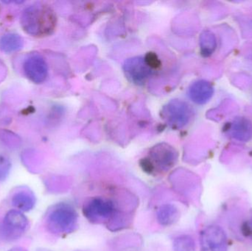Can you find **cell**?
Wrapping results in <instances>:
<instances>
[{"label": "cell", "mask_w": 252, "mask_h": 251, "mask_svg": "<svg viewBox=\"0 0 252 251\" xmlns=\"http://www.w3.org/2000/svg\"><path fill=\"white\" fill-rule=\"evenodd\" d=\"M176 150L169 144L162 143L151 149L149 155L140 162L144 171L149 174L165 172L171 169L177 162Z\"/></svg>", "instance_id": "7a4b0ae2"}, {"label": "cell", "mask_w": 252, "mask_h": 251, "mask_svg": "<svg viewBox=\"0 0 252 251\" xmlns=\"http://www.w3.org/2000/svg\"><path fill=\"white\" fill-rule=\"evenodd\" d=\"M200 47L201 54L204 57L211 56L217 47L216 35L210 30H206L200 36Z\"/></svg>", "instance_id": "9a60e30c"}, {"label": "cell", "mask_w": 252, "mask_h": 251, "mask_svg": "<svg viewBox=\"0 0 252 251\" xmlns=\"http://www.w3.org/2000/svg\"><path fill=\"white\" fill-rule=\"evenodd\" d=\"M11 168L10 160L4 156H0V181L7 178Z\"/></svg>", "instance_id": "e0dca14e"}, {"label": "cell", "mask_w": 252, "mask_h": 251, "mask_svg": "<svg viewBox=\"0 0 252 251\" xmlns=\"http://www.w3.org/2000/svg\"><path fill=\"white\" fill-rule=\"evenodd\" d=\"M202 251H227L228 242L226 233L219 225H210L201 233Z\"/></svg>", "instance_id": "52a82bcc"}, {"label": "cell", "mask_w": 252, "mask_h": 251, "mask_svg": "<svg viewBox=\"0 0 252 251\" xmlns=\"http://www.w3.org/2000/svg\"><path fill=\"white\" fill-rule=\"evenodd\" d=\"M57 18L53 9L43 3H35L24 10L21 25L25 32L35 37H44L56 29Z\"/></svg>", "instance_id": "6da1fadb"}, {"label": "cell", "mask_w": 252, "mask_h": 251, "mask_svg": "<svg viewBox=\"0 0 252 251\" xmlns=\"http://www.w3.org/2000/svg\"><path fill=\"white\" fill-rule=\"evenodd\" d=\"M23 47V39L16 33H7L0 38V50L5 53L19 51Z\"/></svg>", "instance_id": "5bb4252c"}, {"label": "cell", "mask_w": 252, "mask_h": 251, "mask_svg": "<svg viewBox=\"0 0 252 251\" xmlns=\"http://www.w3.org/2000/svg\"><path fill=\"white\" fill-rule=\"evenodd\" d=\"M179 217V210L172 204L163 205L157 212L158 222L164 226L173 225L178 221Z\"/></svg>", "instance_id": "4fadbf2b"}, {"label": "cell", "mask_w": 252, "mask_h": 251, "mask_svg": "<svg viewBox=\"0 0 252 251\" xmlns=\"http://www.w3.org/2000/svg\"><path fill=\"white\" fill-rule=\"evenodd\" d=\"M145 61L148 63V66L153 69H158L161 66V61H160L159 58L157 57V55L154 53H148V54L145 55Z\"/></svg>", "instance_id": "ac0fdd59"}, {"label": "cell", "mask_w": 252, "mask_h": 251, "mask_svg": "<svg viewBox=\"0 0 252 251\" xmlns=\"http://www.w3.org/2000/svg\"><path fill=\"white\" fill-rule=\"evenodd\" d=\"M162 119L173 128H183L189 122L192 112L190 108L182 100L169 102L163 107L161 112Z\"/></svg>", "instance_id": "8992f818"}, {"label": "cell", "mask_w": 252, "mask_h": 251, "mask_svg": "<svg viewBox=\"0 0 252 251\" xmlns=\"http://www.w3.org/2000/svg\"><path fill=\"white\" fill-rule=\"evenodd\" d=\"M173 249L175 251H193L195 242L189 236H181L174 240Z\"/></svg>", "instance_id": "2e32d148"}, {"label": "cell", "mask_w": 252, "mask_h": 251, "mask_svg": "<svg viewBox=\"0 0 252 251\" xmlns=\"http://www.w3.org/2000/svg\"><path fill=\"white\" fill-rule=\"evenodd\" d=\"M214 88L210 82L204 80L196 81L191 85L189 95L191 100L198 105L207 103L213 97Z\"/></svg>", "instance_id": "8fae6325"}, {"label": "cell", "mask_w": 252, "mask_h": 251, "mask_svg": "<svg viewBox=\"0 0 252 251\" xmlns=\"http://www.w3.org/2000/svg\"><path fill=\"white\" fill-rule=\"evenodd\" d=\"M11 204L16 210L29 212L35 206V195L28 187H19L12 195Z\"/></svg>", "instance_id": "30bf717a"}, {"label": "cell", "mask_w": 252, "mask_h": 251, "mask_svg": "<svg viewBox=\"0 0 252 251\" xmlns=\"http://www.w3.org/2000/svg\"><path fill=\"white\" fill-rule=\"evenodd\" d=\"M116 212L113 201L100 197L90 199L83 208L84 216L94 223L110 222Z\"/></svg>", "instance_id": "5b68a950"}, {"label": "cell", "mask_w": 252, "mask_h": 251, "mask_svg": "<svg viewBox=\"0 0 252 251\" xmlns=\"http://www.w3.org/2000/svg\"><path fill=\"white\" fill-rule=\"evenodd\" d=\"M23 70L27 78L35 83L41 84L48 75V67L42 56L34 54L29 56L24 62Z\"/></svg>", "instance_id": "9c48e42d"}, {"label": "cell", "mask_w": 252, "mask_h": 251, "mask_svg": "<svg viewBox=\"0 0 252 251\" xmlns=\"http://www.w3.org/2000/svg\"><path fill=\"white\" fill-rule=\"evenodd\" d=\"M8 251H28L26 249H24L22 247L13 248V249H10Z\"/></svg>", "instance_id": "d6986e66"}, {"label": "cell", "mask_w": 252, "mask_h": 251, "mask_svg": "<svg viewBox=\"0 0 252 251\" xmlns=\"http://www.w3.org/2000/svg\"><path fill=\"white\" fill-rule=\"evenodd\" d=\"M124 70L127 78L136 85L145 84L154 72L145 61V57L141 56L127 59L124 65Z\"/></svg>", "instance_id": "ba28073f"}, {"label": "cell", "mask_w": 252, "mask_h": 251, "mask_svg": "<svg viewBox=\"0 0 252 251\" xmlns=\"http://www.w3.org/2000/svg\"><path fill=\"white\" fill-rule=\"evenodd\" d=\"M78 215L76 211L67 203H58L49 210L46 224L53 234H64L72 232L76 228Z\"/></svg>", "instance_id": "3957f363"}, {"label": "cell", "mask_w": 252, "mask_h": 251, "mask_svg": "<svg viewBox=\"0 0 252 251\" xmlns=\"http://www.w3.org/2000/svg\"><path fill=\"white\" fill-rule=\"evenodd\" d=\"M29 228V220L20 211L12 209L0 223V237L6 242L19 240Z\"/></svg>", "instance_id": "277c9868"}, {"label": "cell", "mask_w": 252, "mask_h": 251, "mask_svg": "<svg viewBox=\"0 0 252 251\" xmlns=\"http://www.w3.org/2000/svg\"><path fill=\"white\" fill-rule=\"evenodd\" d=\"M229 133L235 139L248 141L252 139V122L246 117H238L232 122Z\"/></svg>", "instance_id": "7c38bea8"}]
</instances>
